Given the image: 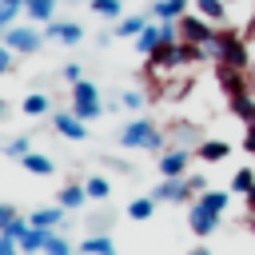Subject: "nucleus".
Segmentation results:
<instances>
[{"label":"nucleus","instance_id":"obj_1","mask_svg":"<svg viewBox=\"0 0 255 255\" xmlns=\"http://www.w3.org/2000/svg\"><path fill=\"white\" fill-rule=\"evenodd\" d=\"M207 56H215L219 68H251V56H247V44L239 32H215V44L207 48Z\"/></svg>","mask_w":255,"mask_h":255},{"label":"nucleus","instance_id":"obj_2","mask_svg":"<svg viewBox=\"0 0 255 255\" xmlns=\"http://www.w3.org/2000/svg\"><path fill=\"white\" fill-rule=\"evenodd\" d=\"M120 143L124 147H143V151H159L163 147V131L147 120H131L124 131H120Z\"/></svg>","mask_w":255,"mask_h":255},{"label":"nucleus","instance_id":"obj_3","mask_svg":"<svg viewBox=\"0 0 255 255\" xmlns=\"http://www.w3.org/2000/svg\"><path fill=\"white\" fill-rule=\"evenodd\" d=\"M175 28H179V40H183V44H199V48H211V44H215L211 20H203L199 12H183V16L175 20Z\"/></svg>","mask_w":255,"mask_h":255},{"label":"nucleus","instance_id":"obj_4","mask_svg":"<svg viewBox=\"0 0 255 255\" xmlns=\"http://www.w3.org/2000/svg\"><path fill=\"white\" fill-rule=\"evenodd\" d=\"M72 112L88 124V120H96L100 112H104V104H100V92H96V84L92 80H80V84H72Z\"/></svg>","mask_w":255,"mask_h":255},{"label":"nucleus","instance_id":"obj_5","mask_svg":"<svg viewBox=\"0 0 255 255\" xmlns=\"http://www.w3.org/2000/svg\"><path fill=\"white\" fill-rule=\"evenodd\" d=\"M4 44H8L12 52H20V56H32V52L44 44V32H36L32 24H12V28L4 32Z\"/></svg>","mask_w":255,"mask_h":255},{"label":"nucleus","instance_id":"obj_6","mask_svg":"<svg viewBox=\"0 0 255 255\" xmlns=\"http://www.w3.org/2000/svg\"><path fill=\"white\" fill-rule=\"evenodd\" d=\"M44 36H48V40H60V44H80V40H84V28H80L76 20H48Z\"/></svg>","mask_w":255,"mask_h":255},{"label":"nucleus","instance_id":"obj_7","mask_svg":"<svg viewBox=\"0 0 255 255\" xmlns=\"http://www.w3.org/2000/svg\"><path fill=\"white\" fill-rule=\"evenodd\" d=\"M187 223H191V231L195 235H211L215 227H219V211H207L199 199L191 203V215H187Z\"/></svg>","mask_w":255,"mask_h":255},{"label":"nucleus","instance_id":"obj_8","mask_svg":"<svg viewBox=\"0 0 255 255\" xmlns=\"http://www.w3.org/2000/svg\"><path fill=\"white\" fill-rule=\"evenodd\" d=\"M52 128H56L60 135H68V139H84V135H88V128H84V120H80L76 112H56V116H52Z\"/></svg>","mask_w":255,"mask_h":255},{"label":"nucleus","instance_id":"obj_9","mask_svg":"<svg viewBox=\"0 0 255 255\" xmlns=\"http://www.w3.org/2000/svg\"><path fill=\"white\" fill-rule=\"evenodd\" d=\"M191 195V183L183 179V175H163V183L155 187V199H175V203H183Z\"/></svg>","mask_w":255,"mask_h":255},{"label":"nucleus","instance_id":"obj_10","mask_svg":"<svg viewBox=\"0 0 255 255\" xmlns=\"http://www.w3.org/2000/svg\"><path fill=\"white\" fill-rule=\"evenodd\" d=\"M179 64V44H159L151 56H147V68L151 72H167V68H175Z\"/></svg>","mask_w":255,"mask_h":255},{"label":"nucleus","instance_id":"obj_11","mask_svg":"<svg viewBox=\"0 0 255 255\" xmlns=\"http://www.w3.org/2000/svg\"><path fill=\"white\" fill-rule=\"evenodd\" d=\"M187 159H191V155H187L183 147L163 151V155H159V171H163V175H187Z\"/></svg>","mask_w":255,"mask_h":255},{"label":"nucleus","instance_id":"obj_12","mask_svg":"<svg viewBox=\"0 0 255 255\" xmlns=\"http://www.w3.org/2000/svg\"><path fill=\"white\" fill-rule=\"evenodd\" d=\"M24 16L32 24H48L56 16V0H24Z\"/></svg>","mask_w":255,"mask_h":255},{"label":"nucleus","instance_id":"obj_13","mask_svg":"<svg viewBox=\"0 0 255 255\" xmlns=\"http://www.w3.org/2000/svg\"><path fill=\"white\" fill-rule=\"evenodd\" d=\"M16 243H20V251H28V255H40V251H44V243H48V231H44V227H32V223H28V231H24V235H20Z\"/></svg>","mask_w":255,"mask_h":255},{"label":"nucleus","instance_id":"obj_14","mask_svg":"<svg viewBox=\"0 0 255 255\" xmlns=\"http://www.w3.org/2000/svg\"><path fill=\"white\" fill-rule=\"evenodd\" d=\"M195 4V12L203 16V20H211V24H223L227 20V0H191Z\"/></svg>","mask_w":255,"mask_h":255},{"label":"nucleus","instance_id":"obj_15","mask_svg":"<svg viewBox=\"0 0 255 255\" xmlns=\"http://www.w3.org/2000/svg\"><path fill=\"white\" fill-rule=\"evenodd\" d=\"M187 4H191V0H155V4H151V16H155V20H179V16L187 12Z\"/></svg>","mask_w":255,"mask_h":255},{"label":"nucleus","instance_id":"obj_16","mask_svg":"<svg viewBox=\"0 0 255 255\" xmlns=\"http://www.w3.org/2000/svg\"><path fill=\"white\" fill-rule=\"evenodd\" d=\"M219 84H223L227 96H243V92H247V80H243L239 68H219Z\"/></svg>","mask_w":255,"mask_h":255},{"label":"nucleus","instance_id":"obj_17","mask_svg":"<svg viewBox=\"0 0 255 255\" xmlns=\"http://www.w3.org/2000/svg\"><path fill=\"white\" fill-rule=\"evenodd\" d=\"M20 167H24V171H32V175H52V171H56V163H52L48 155H40V151L20 155Z\"/></svg>","mask_w":255,"mask_h":255},{"label":"nucleus","instance_id":"obj_18","mask_svg":"<svg viewBox=\"0 0 255 255\" xmlns=\"http://www.w3.org/2000/svg\"><path fill=\"white\" fill-rule=\"evenodd\" d=\"M28 223H32V227L52 231L56 223H64V207H40V211H32V215H28Z\"/></svg>","mask_w":255,"mask_h":255},{"label":"nucleus","instance_id":"obj_19","mask_svg":"<svg viewBox=\"0 0 255 255\" xmlns=\"http://www.w3.org/2000/svg\"><path fill=\"white\" fill-rule=\"evenodd\" d=\"M227 108H231L239 120L255 124V96H251V92H243V96H227Z\"/></svg>","mask_w":255,"mask_h":255},{"label":"nucleus","instance_id":"obj_20","mask_svg":"<svg viewBox=\"0 0 255 255\" xmlns=\"http://www.w3.org/2000/svg\"><path fill=\"white\" fill-rule=\"evenodd\" d=\"M227 155H231V143H223V139H203L199 143V159H207V163H219Z\"/></svg>","mask_w":255,"mask_h":255},{"label":"nucleus","instance_id":"obj_21","mask_svg":"<svg viewBox=\"0 0 255 255\" xmlns=\"http://www.w3.org/2000/svg\"><path fill=\"white\" fill-rule=\"evenodd\" d=\"M84 199H88V191H84L80 183H68V187H60V207H64V211H72V207H80Z\"/></svg>","mask_w":255,"mask_h":255},{"label":"nucleus","instance_id":"obj_22","mask_svg":"<svg viewBox=\"0 0 255 255\" xmlns=\"http://www.w3.org/2000/svg\"><path fill=\"white\" fill-rule=\"evenodd\" d=\"M251 187H255V171H251V167H239V171L231 175V191H235V195H251Z\"/></svg>","mask_w":255,"mask_h":255},{"label":"nucleus","instance_id":"obj_23","mask_svg":"<svg viewBox=\"0 0 255 255\" xmlns=\"http://www.w3.org/2000/svg\"><path fill=\"white\" fill-rule=\"evenodd\" d=\"M80 251H84V255H116L112 239H104V235H92V239H84V243H80Z\"/></svg>","mask_w":255,"mask_h":255},{"label":"nucleus","instance_id":"obj_24","mask_svg":"<svg viewBox=\"0 0 255 255\" xmlns=\"http://www.w3.org/2000/svg\"><path fill=\"white\" fill-rule=\"evenodd\" d=\"M143 28H147V16H124L116 24V36H139Z\"/></svg>","mask_w":255,"mask_h":255},{"label":"nucleus","instance_id":"obj_25","mask_svg":"<svg viewBox=\"0 0 255 255\" xmlns=\"http://www.w3.org/2000/svg\"><path fill=\"white\" fill-rule=\"evenodd\" d=\"M84 191H88V199H108V195H112V183H108L104 175H92V179L84 183Z\"/></svg>","mask_w":255,"mask_h":255},{"label":"nucleus","instance_id":"obj_26","mask_svg":"<svg viewBox=\"0 0 255 255\" xmlns=\"http://www.w3.org/2000/svg\"><path fill=\"white\" fill-rule=\"evenodd\" d=\"M88 4L96 16H112V20H120V12H124V0H88Z\"/></svg>","mask_w":255,"mask_h":255},{"label":"nucleus","instance_id":"obj_27","mask_svg":"<svg viewBox=\"0 0 255 255\" xmlns=\"http://www.w3.org/2000/svg\"><path fill=\"white\" fill-rule=\"evenodd\" d=\"M24 116H44L48 112V96H40V92H32V96H24Z\"/></svg>","mask_w":255,"mask_h":255},{"label":"nucleus","instance_id":"obj_28","mask_svg":"<svg viewBox=\"0 0 255 255\" xmlns=\"http://www.w3.org/2000/svg\"><path fill=\"white\" fill-rule=\"evenodd\" d=\"M199 203H203L207 211H219V215H223V211H227V191H203Z\"/></svg>","mask_w":255,"mask_h":255},{"label":"nucleus","instance_id":"obj_29","mask_svg":"<svg viewBox=\"0 0 255 255\" xmlns=\"http://www.w3.org/2000/svg\"><path fill=\"white\" fill-rule=\"evenodd\" d=\"M151 211H155V199H131L128 203V215L131 219H151Z\"/></svg>","mask_w":255,"mask_h":255},{"label":"nucleus","instance_id":"obj_30","mask_svg":"<svg viewBox=\"0 0 255 255\" xmlns=\"http://www.w3.org/2000/svg\"><path fill=\"white\" fill-rule=\"evenodd\" d=\"M44 255H72L68 239H60L56 231H48V243H44Z\"/></svg>","mask_w":255,"mask_h":255},{"label":"nucleus","instance_id":"obj_31","mask_svg":"<svg viewBox=\"0 0 255 255\" xmlns=\"http://www.w3.org/2000/svg\"><path fill=\"white\" fill-rule=\"evenodd\" d=\"M16 12H20V8H0V40H4V32L12 28V20H16Z\"/></svg>","mask_w":255,"mask_h":255},{"label":"nucleus","instance_id":"obj_32","mask_svg":"<svg viewBox=\"0 0 255 255\" xmlns=\"http://www.w3.org/2000/svg\"><path fill=\"white\" fill-rule=\"evenodd\" d=\"M12 56H16V52H12V48L0 40V76H4V72H12Z\"/></svg>","mask_w":255,"mask_h":255},{"label":"nucleus","instance_id":"obj_33","mask_svg":"<svg viewBox=\"0 0 255 255\" xmlns=\"http://www.w3.org/2000/svg\"><path fill=\"white\" fill-rule=\"evenodd\" d=\"M16 251H20V243H16L12 235H4V231H0V255H16Z\"/></svg>","mask_w":255,"mask_h":255},{"label":"nucleus","instance_id":"obj_34","mask_svg":"<svg viewBox=\"0 0 255 255\" xmlns=\"http://www.w3.org/2000/svg\"><path fill=\"white\" fill-rule=\"evenodd\" d=\"M28 151H32V147H28V139H24V135L8 143V155H28Z\"/></svg>","mask_w":255,"mask_h":255},{"label":"nucleus","instance_id":"obj_35","mask_svg":"<svg viewBox=\"0 0 255 255\" xmlns=\"http://www.w3.org/2000/svg\"><path fill=\"white\" fill-rule=\"evenodd\" d=\"M16 219H20V215H16V211H12L8 203H0V231H4L8 223H16Z\"/></svg>","mask_w":255,"mask_h":255},{"label":"nucleus","instance_id":"obj_36","mask_svg":"<svg viewBox=\"0 0 255 255\" xmlns=\"http://www.w3.org/2000/svg\"><path fill=\"white\" fill-rule=\"evenodd\" d=\"M64 80H68V84H80V80H84V76H80V64H64Z\"/></svg>","mask_w":255,"mask_h":255},{"label":"nucleus","instance_id":"obj_37","mask_svg":"<svg viewBox=\"0 0 255 255\" xmlns=\"http://www.w3.org/2000/svg\"><path fill=\"white\" fill-rule=\"evenodd\" d=\"M120 104H124V108H139V104H143V96H139V92H124V100H120Z\"/></svg>","mask_w":255,"mask_h":255},{"label":"nucleus","instance_id":"obj_38","mask_svg":"<svg viewBox=\"0 0 255 255\" xmlns=\"http://www.w3.org/2000/svg\"><path fill=\"white\" fill-rule=\"evenodd\" d=\"M243 151L255 155V124H247V135H243Z\"/></svg>","mask_w":255,"mask_h":255},{"label":"nucleus","instance_id":"obj_39","mask_svg":"<svg viewBox=\"0 0 255 255\" xmlns=\"http://www.w3.org/2000/svg\"><path fill=\"white\" fill-rule=\"evenodd\" d=\"M0 8H20L24 12V0H0Z\"/></svg>","mask_w":255,"mask_h":255},{"label":"nucleus","instance_id":"obj_40","mask_svg":"<svg viewBox=\"0 0 255 255\" xmlns=\"http://www.w3.org/2000/svg\"><path fill=\"white\" fill-rule=\"evenodd\" d=\"M247 207H251V219H255V187H251V195H247Z\"/></svg>","mask_w":255,"mask_h":255},{"label":"nucleus","instance_id":"obj_41","mask_svg":"<svg viewBox=\"0 0 255 255\" xmlns=\"http://www.w3.org/2000/svg\"><path fill=\"white\" fill-rule=\"evenodd\" d=\"M191 255H211V251H207V247H195V251H191Z\"/></svg>","mask_w":255,"mask_h":255},{"label":"nucleus","instance_id":"obj_42","mask_svg":"<svg viewBox=\"0 0 255 255\" xmlns=\"http://www.w3.org/2000/svg\"><path fill=\"white\" fill-rule=\"evenodd\" d=\"M4 112H8V104H4V100H0V116H4Z\"/></svg>","mask_w":255,"mask_h":255},{"label":"nucleus","instance_id":"obj_43","mask_svg":"<svg viewBox=\"0 0 255 255\" xmlns=\"http://www.w3.org/2000/svg\"><path fill=\"white\" fill-rule=\"evenodd\" d=\"M247 72H251V76H255V60H251V68H247Z\"/></svg>","mask_w":255,"mask_h":255},{"label":"nucleus","instance_id":"obj_44","mask_svg":"<svg viewBox=\"0 0 255 255\" xmlns=\"http://www.w3.org/2000/svg\"><path fill=\"white\" fill-rule=\"evenodd\" d=\"M68 4H80V0H68Z\"/></svg>","mask_w":255,"mask_h":255},{"label":"nucleus","instance_id":"obj_45","mask_svg":"<svg viewBox=\"0 0 255 255\" xmlns=\"http://www.w3.org/2000/svg\"><path fill=\"white\" fill-rule=\"evenodd\" d=\"M251 231H255V227H251Z\"/></svg>","mask_w":255,"mask_h":255}]
</instances>
